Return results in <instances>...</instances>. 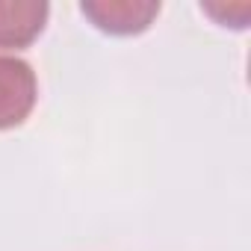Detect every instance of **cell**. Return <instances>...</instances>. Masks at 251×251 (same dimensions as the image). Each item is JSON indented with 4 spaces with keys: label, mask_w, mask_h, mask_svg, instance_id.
Here are the masks:
<instances>
[{
    "label": "cell",
    "mask_w": 251,
    "mask_h": 251,
    "mask_svg": "<svg viewBox=\"0 0 251 251\" xmlns=\"http://www.w3.org/2000/svg\"><path fill=\"white\" fill-rule=\"evenodd\" d=\"M36 98L39 83L30 62L0 53V130L24 124L36 106Z\"/></svg>",
    "instance_id": "6da1fadb"
},
{
    "label": "cell",
    "mask_w": 251,
    "mask_h": 251,
    "mask_svg": "<svg viewBox=\"0 0 251 251\" xmlns=\"http://www.w3.org/2000/svg\"><path fill=\"white\" fill-rule=\"evenodd\" d=\"M83 15L109 36H136L160 15L157 0H86Z\"/></svg>",
    "instance_id": "7a4b0ae2"
},
{
    "label": "cell",
    "mask_w": 251,
    "mask_h": 251,
    "mask_svg": "<svg viewBox=\"0 0 251 251\" xmlns=\"http://www.w3.org/2000/svg\"><path fill=\"white\" fill-rule=\"evenodd\" d=\"M48 12L45 0H0V48L33 45L48 24Z\"/></svg>",
    "instance_id": "3957f363"
}]
</instances>
